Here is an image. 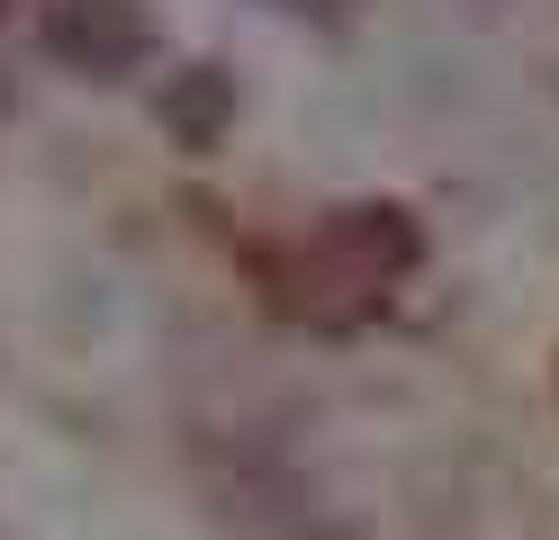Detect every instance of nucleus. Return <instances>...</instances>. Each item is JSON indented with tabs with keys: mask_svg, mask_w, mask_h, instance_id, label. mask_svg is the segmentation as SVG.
Instances as JSON below:
<instances>
[{
	"mask_svg": "<svg viewBox=\"0 0 559 540\" xmlns=\"http://www.w3.org/2000/svg\"><path fill=\"white\" fill-rule=\"evenodd\" d=\"M37 46H46L63 72H82V82H127V72L154 63L163 36H154V10H145V0H46Z\"/></svg>",
	"mask_w": 559,
	"mask_h": 540,
	"instance_id": "obj_1",
	"label": "nucleus"
},
{
	"mask_svg": "<svg viewBox=\"0 0 559 540\" xmlns=\"http://www.w3.org/2000/svg\"><path fill=\"white\" fill-rule=\"evenodd\" d=\"M226 108H235V91H226L217 63H190L181 82L163 91V118H171V135H181V144H217V135H226Z\"/></svg>",
	"mask_w": 559,
	"mask_h": 540,
	"instance_id": "obj_2",
	"label": "nucleus"
}]
</instances>
